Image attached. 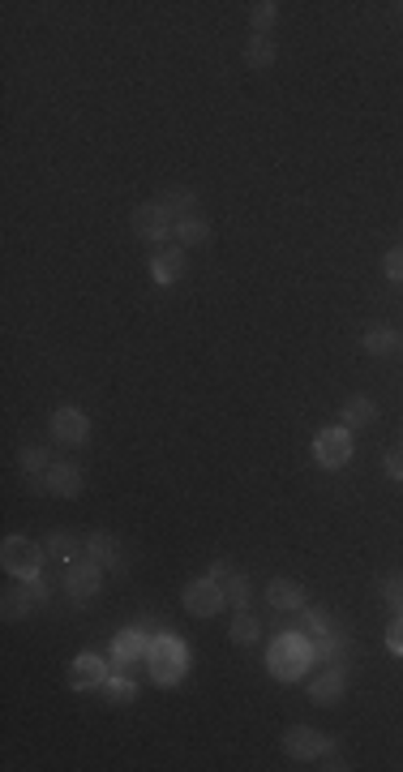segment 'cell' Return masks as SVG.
Listing matches in <instances>:
<instances>
[{
    "label": "cell",
    "mask_w": 403,
    "mask_h": 772,
    "mask_svg": "<svg viewBox=\"0 0 403 772\" xmlns=\"http://www.w3.org/2000/svg\"><path fill=\"white\" fill-rule=\"evenodd\" d=\"M309 661H313V644H305L301 635H279L275 644H270L266 665H270V674L275 678L292 682V678H301L309 670Z\"/></svg>",
    "instance_id": "6da1fadb"
},
{
    "label": "cell",
    "mask_w": 403,
    "mask_h": 772,
    "mask_svg": "<svg viewBox=\"0 0 403 772\" xmlns=\"http://www.w3.org/2000/svg\"><path fill=\"white\" fill-rule=\"evenodd\" d=\"M43 558H48L43 545H35L30 536H5V545H0V566H5L14 579H35Z\"/></svg>",
    "instance_id": "7a4b0ae2"
},
{
    "label": "cell",
    "mask_w": 403,
    "mask_h": 772,
    "mask_svg": "<svg viewBox=\"0 0 403 772\" xmlns=\"http://www.w3.org/2000/svg\"><path fill=\"white\" fill-rule=\"evenodd\" d=\"M146 661H151V678H154V682H159V687H172V682L185 674V644H181V640H172V635L151 640Z\"/></svg>",
    "instance_id": "3957f363"
},
{
    "label": "cell",
    "mask_w": 403,
    "mask_h": 772,
    "mask_svg": "<svg viewBox=\"0 0 403 772\" xmlns=\"http://www.w3.org/2000/svg\"><path fill=\"white\" fill-rule=\"evenodd\" d=\"M181 601L194 618H215L223 605H228V592H223V584L215 576H202V579H189V584H185Z\"/></svg>",
    "instance_id": "277c9868"
},
{
    "label": "cell",
    "mask_w": 403,
    "mask_h": 772,
    "mask_svg": "<svg viewBox=\"0 0 403 772\" xmlns=\"http://www.w3.org/2000/svg\"><path fill=\"white\" fill-rule=\"evenodd\" d=\"M129 224H133V232H138L142 240H151V245H167V240H172V232H176L172 215H167L159 202H142L138 211L129 215Z\"/></svg>",
    "instance_id": "5b68a950"
},
{
    "label": "cell",
    "mask_w": 403,
    "mask_h": 772,
    "mask_svg": "<svg viewBox=\"0 0 403 772\" xmlns=\"http://www.w3.org/2000/svg\"><path fill=\"white\" fill-rule=\"evenodd\" d=\"M313 460L322 463V468H344V463L352 460V429H344V425H331V429H322L318 438H313Z\"/></svg>",
    "instance_id": "8992f818"
},
{
    "label": "cell",
    "mask_w": 403,
    "mask_h": 772,
    "mask_svg": "<svg viewBox=\"0 0 403 772\" xmlns=\"http://www.w3.org/2000/svg\"><path fill=\"white\" fill-rule=\"evenodd\" d=\"M103 588V566L95 558L86 562H69V576H65V592H69L78 605H90Z\"/></svg>",
    "instance_id": "52a82bcc"
},
{
    "label": "cell",
    "mask_w": 403,
    "mask_h": 772,
    "mask_svg": "<svg viewBox=\"0 0 403 772\" xmlns=\"http://www.w3.org/2000/svg\"><path fill=\"white\" fill-rule=\"evenodd\" d=\"M52 438L56 442H65V447H82L86 438H90V421H86L82 407H73V404L56 407L52 412Z\"/></svg>",
    "instance_id": "ba28073f"
},
{
    "label": "cell",
    "mask_w": 403,
    "mask_h": 772,
    "mask_svg": "<svg viewBox=\"0 0 403 772\" xmlns=\"http://www.w3.org/2000/svg\"><path fill=\"white\" fill-rule=\"evenodd\" d=\"M283 751L292 759H318V756H331L334 746L322 738V734H313L309 725H292V730L283 734Z\"/></svg>",
    "instance_id": "9c48e42d"
},
{
    "label": "cell",
    "mask_w": 403,
    "mask_h": 772,
    "mask_svg": "<svg viewBox=\"0 0 403 772\" xmlns=\"http://www.w3.org/2000/svg\"><path fill=\"white\" fill-rule=\"evenodd\" d=\"M43 481H48V493H56V498H78L82 493V468L78 463H52L43 472Z\"/></svg>",
    "instance_id": "30bf717a"
},
{
    "label": "cell",
    "mask_w": 403,
    "mask_h": 772,
    "mask_svg": "<svg viewBox=\"0 0 403 772\" xmlns=\"http://www.w3.org/2000/svg\"><path fill=\"white\" fill-rule=\"evenodd\" d=\"M309 700L318 703V708H334V703L344 700V670H322L313 682H309Z\"/></svg>",
    "instance_id": "8fae6325"
},
{
    "label": "cell",
    "mask_w": 403,
    "mask_h": 772,
    "mask_svg": "<svg viewBox=\"0 0 403 772\" xmlns=\"http://www.w3.org/2000/svg\"><path fill=\"white\" fill-rule=\"evenodd\" d=\"M339 421H344V429H369V425L377 421V404L369 399V395H348Z\"/></svg>",
    "instance_id": "7c38bea8"
},
{
    "label": "cell",
    "mask_w": 403,
    "mask_h": 772,
    "mask_svg": "<svg viewBox=\"0 0 403 772\" xmlns=\"http://www.w3.org/2000/svg\"><path fill=\"white\" fill-rule=\"evenodd\" d=\"M266 601L275 605V609H305V588H301L296 579L279 576L266 584Z\"/></svg>",
    "instance_id": "4fadbf2b"
},
{
    "label": "cell",
    "mask_w": 403,
    "mask_h": 772,
    "mask_svg": "<svg viewBox=\"0 0 403 772\" xmlns=\"http://www.w3.org/2000/svg\"><path fill=\"white\" fill-rule=\"evenodd\" d=\"M146 652H151V640H146L142 631L116 635V640H111V657H116L111 670H125V661H138V657H146Z\"/></svg>",
    "instance_id": "5bb4252c"
},
{
    "label": "cell",
    "mask_w": 403,
    "mask_h": 772,
    "mask_svg": "<svg viewBox=\"0 0 403 772\" xmlns=\"http://www.w3.org/2000/svg\"><path fill=\"white\" fill-rule=\"evenodd\" d=\"M86 549H90V558L99 562V566H111V571H125V558H121V541L111 533H95L90 541H86Z\"/></svg>",
    "instance_id": "9a60e30c"
},
{
    "label": "cell",
    "mask_w": 403,
    "mask_h": 772,
    "mask_svg": "<svg viewBox=\"0 0 403 772\" xmlns=\"http://www.w3.org/2000/svg\"><path fill=\"white\" fill-rule=\"evenodd\" d=\"M172 240L181 245V249H202L210 240V224L202 219V215H189V219H176V232H172Z\"/></svg>",
    "instance_id": "2e32d148"
},
{
    "label": "cell",
    "mask_w": 403,
    "mask_h": 772,
    "mask_svg": "<svg viewBox=\"0 0 403 772\" xmlns=\"http://www.w3.org/2000/svg\"><path fill=\"white\" fill-rule=\"evenodd\" d=\"M154 202H159V206L172 215V224H176V219H189V215H197V194H194V189H164V194L154 197Z\"/></svg>",
    "instance_id": "e0dca14e"
},
{
    "label": "cell",
    "mask_w": 403,
    "mask_h": 772,
    "mask_svg": "<svg viewBox=\"0 0 403 772\" xmlns=\"http://www.w3.org/2000/svg\"><path fill=\"white\" fill-rule=\"evenodd\" d=\"M103 678H108V670L99 665V657H95V652H82V657L73 661L69 687H73V691H86V687H95V682H103Z\"/></svg>",
    "instance_id": "ac0fdd59"
},
{
    "label": "cell",
    "mask_w": 403,
    "mask_h": 772,
    "mask_svg": "<svg viewBox=\"0 0 403 772\" xmlns=\"http://www.w3.org/2000/svg\"><path fill=\"white\" fill-rule=\"evenodd\" d=\"M181 270H185V249L181 245H176V249H164L159 253V258H154L151 262V275H154V283H176L181 280Z\"/></svg>",
    "instance_id": "d6986e66"
},
{
    "label": "cell",
    "mask_w": 403,
    "mask_h": 772,
    "mask_svg": "<svg viewBox=\"0 0 403 772\" xmlns=\"http://www.w3.org/2000/svg\"><path fill=\"white\" fill-rule=\"evenodd\" d=\"M365 352H369V356H390V352H399V331H395V326H374V331H365Z\"/></svg>",
    "instance_id": "ffe728a7"
},
{
    "label": "cell",
    "mask_w": 403,
    "mask_h": 772,
    "mask_svg": "<svg viewBox=\"0 0 403 772\" xmlns=\"http://www.w3.org/2000/svg\"><path fill=\"white\" fill-rule=\"evenodd\" d=\"M245 65H249V69H270V65H275V43H270V35H253V39L245 43Z\"/></svg>",
    "instance_id": "44dd1931"
},
{
    "label": "cell",
    "mask_w": 403,
    "mask_h": 772,
    "mask_svg": "<svg viewBox=\"0 0 403 772\" xmlns=\"http://www.w3.org/2000/svg\"><path fill=\"white\" fill-rule=\"evenodd\" d=\"M228 635H232V644H258V640H262V622H258L249 609H237L232 627H228Z\"/></svg>",
    "instance_id": "7402d4cb"
},
{
    "label": "cell",
    "mask_w": 403,
    "mask_h": 772,
    "mask_svg": "<svg viewBox=\"0 0 403 772\" xmlns=\"http://www.w3.org/2000/svg\"><path fill=\"white\" fill-rule=\"evenodd\" d=\"M78 536H69V533H52L48 541H43V554L48 558H56V562H78Z\"/></svg>",
    "instance_id": "603a6c76"
},
{
    "label": "cell",
    "mask_w": 403,
    "mask_h": 772,
    "mask_svg": "<svg viewBox=\"0 0 403 772\" xmlns=\"http://www.w3.org/2000/svg\"><path fill=\"white\" fill-rule=\"evenodd\" d=\"M30 609H35V601H30L27 584H22V588H9V592H5V601H0V614L9 618V622H17V618H27Z\"/></svg>",
    "instance_id": "cb8c5ba5"
},
{
    "label": "cell",
    "mask_w": 403,
    "mask_h": 772,
    "mask_svg": "<svg viewBox=\"0 0 403 772\" xmlns=\"http://www.w3.org/2000/svg\"><path fill=\"white\" fill-rule=\"evenodd\" d=\"M223 592H228V601L237 605V609H249V601H253V584H249V576L232 571V576L223 579Z\"/></svg>",
    "instance_id": "d4e9b609"
},
{
    "label": "cell",
    "mask_w": 403,
    "mask_h": 772,
    "mask_svg": "<svg viewBox=\"0 0 403 772\" xmlns=\"http://www.w3.org/2000/svg\"><path fill=\"white\" fill-rule=\"evenodd\" d=\"M275 17H279V5H275V0H258V5H249L253 35H270V26H275Z\"/></svg>",
    "instance_id": "484cf974"
},
{
    "label": "cell",
    "mask_w": 403,
    "mask_h": 772,
    "mask_svg": "<svg viewBox=\"0 0 403 772\" xmlns=\"http://www.w3.org/2000/svg\"><path fill=\"white\" fill-rule=\"evenodd\" d=\"M22 472H30V477H43L48 468H52V455H48V447H22Z\"/></svg>",
    "instance_id": "4316f807"
},
{
    "label": "cell",
    "mask_w": 403,
    "mask_h": 772,
    "mask_svg": "<svg viewBox=\"0 0 403 772\" xmlns=\"http://www.w3.org/2000/svg\"><path fill=\"white\" fill-rule=\"evenodd\" d=\"M108 691H111V700H133V695H138V687H133V678H125L121 670H111Z\"/></svg>",
    "instance_id": "83f0119b"
},
{
    "label": "cell",
    "mask_w": 403,
    "mask_h": 772,
    "mask_svg": "<svg viewBox=\"0 0 403 772\" xmlns=\"http://www.w3.org/2000/svg\"><path fill=\"white\" fill-rule=\"evenodd\" d=\"M382 597H387V605L395 614H403V576H390L387 584H382Z\"/></svg>",
    "instance_id": "f1b7e54d"
},
{
    "label": "cell",
    "mask_w": 403,
    "mask_h": 772,
    "mask_svg": "<svg viewBox=\"0 0 403 772\" xmlns=\"http://www.w3.org/2000/svg\"><path fill=\"white\" fill-rule=\"evenodd\" d=\"M305 622H309V631H313V635H331V631H334V627H331V614H326V609H309Z\"/></svg>",
    "instance_id": "f546056e"
},
{
    "label": "cell",
    "mask_w": 403,
    "mask_h": 772,
    "mask_svg": "<svg viewBox=\"0 0 403 772\" xmlns=\"http://www.w3.org/2000/svg\"><path fill=\"white\" fill-rule=\"evenodd\" d=\"M387 648L395 657H403V614H395V622L387 627Z\"/></svg>",
    "instance_id": "4dcf8cb0"
},
{
    "label": "cell",
    "mask_w": 403,
    "mask_h": 772,
    "mask_svg": "<svg viewBox=\"0 0 403 772\" xmlns=\"http://www.w3.org/2000/svg\"><path fill=\"white\" fill-rule=\"evenodd\" d=\"M382 463H387V477H390V481H399V485H403V447L387 450V460H382Z\"/></svg>",
    "instance_id": "1f68e13d"
},
{
    "label": "cell",
    "mask_w": 403,
    "mask_h": 772,
    "mask_svg": "<svg viewBox=\"0 0 403 772\" xmlns=\"http://www.w3.org/2000/svg\"><path fill=\"white\" fill-rule=\"evenodd\" d=\"M382 267H387V275H390L395 283H403V245H399V249H390V253H387V262H382Z\"/></svg>",
    "instance_id": "d6a6232c"
},
{
    "label": "cell",
    "mask_w": 403,
    "mask_h": 772,
    "mask_svg": "<svg viewBox=\"0 0 403 772\" xmlns=\"http://www.w3.org/2000/svg\"><path fill=\"white\" fill-rule=\"evenodd\" d=\"M27 592H30V601H35V609H39V605H48V584H43L39 576L27 579Z\"/></svg>",
    "instance_id": "836d02e7"
}]
</instances>
